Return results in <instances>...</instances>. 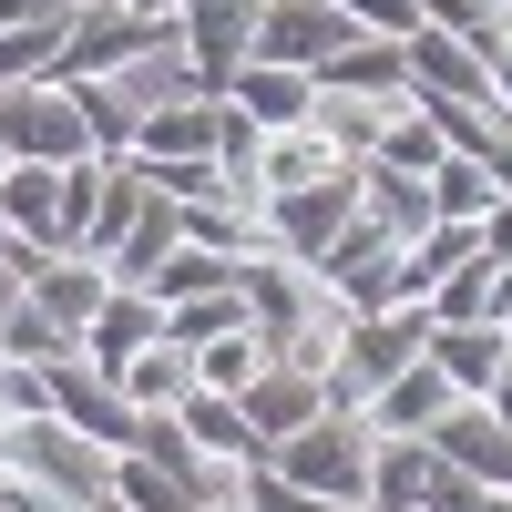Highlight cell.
<instances>
[{
  "mask_svg": "<svg viewBox=\"0 0 512 512\" xmlns=\"http://www.w3.org/2000/svg\"><path fill=\"white\" fill-rule=\"evenodd\" d=\"M236 297H246L256 338H267V359L328 379V349L349 338V308H338L308 267H287V256H236Z\"/></svg>",
  "mask_w": 512,
  "mask_h": 512,
  "instance_id": "cell-1",
  "label": "cell"
},
{
  "mask_svg": "<svg viewBox=\"0 0 512 512\" xmlns=\"http://www.w3.org/2000/svg\"><path fill=\"white\" fill-rule=\"evenodd\" d=\"M431 328H441L431 308H369V318H349V338L328 349V410H369L400 369L431 359Z\"/></svg>",
  "mask_w": 512,
  "mask_h": 512,
  "instance_id": "cell-2",
  "label": "cell"
},
{
  "mask_svg": "<svg viewBox=\"0 0 512 512\" xmlns=\"http://www.w3.org/2000/svg\"><path fill=\"white\" fill-rule=\"evenodd\" d=\"M164 52L185 62V21H144V11H123V0H93V11L72 21L62 62H52V93H82V82H123L134 62H164Z\"/></svg>",
  "mask_w": 512,
  "mask_h": 512,
  "instance_id": "cell-3",
  "label": "cell"
},
{
  "mask_svg": "<svg viewBox=\"0 0 512 512\" xmlns=\"http://www.w3.org/2000/svg\"><path fill=\"white\" fill-rule=\"evenodd\" d=\"M369 451H379L369 420L359 410H328V420H308V431H287L267 451V472L297 482V492H318V502H369Z\"/></svg>",
  "mask_w": 512,
  "mask_h": 512,
  "instance_id": "cell-4",
  "label": "cell"
},
{
  "mask_svg": "<svg viewBox=\"0 0 512 512\" xmlns=\"http://www.w3.org/2000/svg\"><path fill=\"white\" fill-rule=\"evenodd\" d=\"M0 154H11V164H52V175H72V164H103V154H93V123H82V103L52 93V82L0 93Z\"/></svg>",
  "mask_w": 512,
  "mask_h": 512,
  "instance_id": "cell-5",
  "label": "cell"
},
{
  "mask_svg": "<svg viewBox=\"0 0 512 512\" xmlns=\"http://www.w3.org/2000/svg\"><path fill=\"white\" fill-rule=\"evenodd\" d=\"M359 216V164L338 185H297V195H267L256 205V236H267V256H287V267H318V256L349 236Z\"/></svg>",
  "mask_w": 512,
  "mask_h": 512,
  "instance_id": "cell-6",
  "label": "cell"
},
{
  "mask_svg": "<svg viewBox=\"0 0 512 512\" xmlns=\"http://www.w3.org/2000/svg\"><path fill=\"white\" fill-rule=\"evenodd\" d=\"M11 472H21V482H41V492H62L72 512H93V502H103V482H113V461L82 441V431H62V420L41 410V420H11Z\"/></svg>",
  "mask_w": 512,
  "mask_h": 512,
  "instance_id": "cell-7",
  "label": "cell"
},
{
  "mask_svg": "<svg viewBox=\"0 0 512 512\" xmlns=\"http://www.w3.org/2000/svg\"><path fill=\"white\" fill-rule=\"evenodd\" d=\"M349 41H369L338 0H267L256 11V41H246V62H277V72H318V62H338Z\"/></svg>",
  "mask_w": 512,
  "mask_h": 512,
  "instance_id": "cell-8",
  "label": "cell"
},
{
  "mask_svg": "<svg viewBox=\"0 0 512 512\" xmlns=\"http://www.w3.org/2000/svg\"><path fill=\"white\" fill-rule=\"evenodd\" d=\"M256 11H267V0H175V21H185V93L195 103H226V82H236L246 41H256Z\"/></svg>",
  "mask_w": 512,
  "mask_h": 512,
  "instance_id": "cell-9",
  "label": "cell"
},
{
  "mask_svg": "<svg viewBox=\"0 0 512 512\" xmlns=\"http://www.w3.org/2000/svg\"><path fill=\"white\" fill-rule=\"evenodd\" d=\"M41 390H52V420L62 431H82L103 461H123V451H144V410L113 390L103 369H82V359H62V369H41Z\"/></svg>",
  "mask_w": 512,
  "mask_h": 512,
  "instance_id": "cell-10",
  "label": "cell"
},
{
  "mask_svg": "<svg viewBox=\"0 0 512 512\" xmlns=\"http://www.w3.org/2000/svg\"><path fill=\"white\" fill-rule=\"evenodd\" d=\"M21 287H31V308L52 318L72 349H82V328H93V318H103V297H113L103 267H82V256H41V246H21Z\"/></svg>",
  "mask_w": 512,
  "mask_h": 512,
  "instance_id": "cell-11",
  "label": "cell"
},
{
  "mask_svg": "<svg viewBox=\"0 0 512 512\" xmlns=\"http://www.w3.org/2000/svg\"><path fill=\"white\" fill-rule=\"evenodd\" d=\"M431 461H451V472H461V482H482V492H512V420H492L482 400L441 410V431H431Z\"/></svg>",
  "mask_w": 512,
  "mask_h": 512,
  "instance_id": "cell-12",
  "label": "cell"
},
{
  "mask_svg": "<svg viewBox=\"0 0 512 512\" xmlns=\"http://www.w3.org/2000/svg\"><path fill=\"white\" fill-rule=\"evenodd\" d=\"M236 410H246V431H256V441L277 451L287 431H308V420H328V379H318V369H287V359H267V369L246 379V400H236Z\"/></svg>",
  "mask_w": 512,
  "mask_h": 512,
  "instance_id": "cell-13",
  "label": "cell"
},
{
  "mask_svg": "<svg viewBox=\"0 0 512 512\" xmlns=\"http://www.w3.org/2000/svg\"><path fill=\"white\" fill-rule=\"evenodd\" d=\"M308 82H318V103H379L390 113V103H410V41H349Z\"/></svg>",
  "mask_w": 512,
  "mask_h": 512,
  "instance_id": "cell-14",
  "label": "cell"
},
{
  "mask_svg": "<svg viewBox=\"0 0 512 512\" xmlns=\"http://www.w3.org/2000/svg\"><path fill=\"white\" fill-rule=\"evenodd\" d=\"M154 338H164V308H154L144 287H113V297H103V318L82 328V369H103V379H123V369H134V359L154 349Z\"/></svg>",
  "mask_w": 512,
  "mask_h": 512,
  "instance_id": "cell-15",
  "label": "cell"
},
{
  "mask_svg": "<svg viewBox=\"0 0 512 512\" xmlns=\"http://www.w3.org/2000/svg\"><path fill=\"white\" fill-rule=\"evenodd\" d=\"M123 164H216V103H195V93L144 103L134 154H123Z\"/></svg>",
  "mask_w": 512,
  "mask_h": 512,
  "instance_id": "cell-16",
  "label": "cell"
},
{
  "mask_svg": "<svg viewBox=\"0 0 512 512\" xmlns=\"http://www.w3.org/2000/svg\"><path fill=\"white\" fill-rule=\"evenodd\" d=\"M441 410H461V390H451L431 359H420V369H400V379H390V390H379L359 420H369L379 441H431V431H441Z\"/></svg>",
  "mask_w": 512,
  "mask_h": 512,
  "instance_id": "cell-17",
  "label": "cell"
},
{
  "mask_svg": "<svg viewBox=\"0 0 512 512\" xmlns=\"http://www.w3.org/2000/svg\"><path fill=\"white\" fill-rule=\"evenodd\" d=\"M226 103L256 123V134H297V123H318V82L308 72H277V62H236Z\"/></svg>",
  "mask_w": 512,
  "mask_h": 512,
  "instance_id": "cell-18",
  "label": "cell"
},
{
  "mask_svg": "<svg viewBox=\"0 0 512 512\" xmlns=\"http://www.w3.org/2000/svg\"><path fill=\"white\" fill-rule=\"evenodd\" d=\"M431 369L451 379L461 400H492L502 369H512V338H502L492 318H472V328H431Z\"/></svg>",
  "mask_w": 512,
  "mask_h": 512,
  "instance_id": "cell-19",
  "label": "cell"
},
{
  "mask_svg": "<svg viewBox=\"0 0 512 512\" xmlns=\"http://www.w3.org/2000/svg\"><path fill=\"white\" fill-rule=\"evenodd\" d=\"M338 175H349V154H338L318 123H297V134H267V154H256V205L297 195V185H338Z\"/></svg>",
  "mask_w": 512,
  "mask_h": 512,
  "instance_id": "cell-20",
  "label": "cell"
},
{
  "mask_svg": "<svg viewBox=\"0 0 512 512\" xmlns=\"http://www.w3.org/2000/svg\"><path fill=\"white\" fill-rule=\"evenodd\" d=\"M410 93H431V103H492V82H482V62L461 52L451 31L420 21V31H410ZM492 113H502V103H492Z\"/></svg>",
  "mask_w": 512,
  "mask_h": 512,
  "instance_id": "cell-21",
  "label": "cell"
},
{
  "mask_svg": "<svg viewBox=\"0 0 512 512\" xmlns=\"http://www.w3.org/2000/svg\"><path fill=\"white\" fill-rule=\"evenodd\" d=\"M0 226L21 246H41V256H62V175L52 164H11L0 175Z\"/></svg>",
  "mask_w": 512,
  "mask_h": 512,
  "instance_id": "cell-22",
  "label": "cell"
},
{
  "mask_svg": "<svg viewBox=\"0 0 512 512\" xmlns=\"http://www.w3.org/2000/svg\"><path fill=\"white\" fill-rule=\"evenodd\" d=\"M472 256H482V226H451V216H441L420 246H400V308H431V297L472 267Z\"/></svg>",
  "mask_w": 512,
  "mask_h": 512,
  "instance_id": "cell-23",
  "label": "cell"
},
{
  "mask_svg": "<svg viewBox=\"0 0 512 512\" xmlns=\"http://www.w3.org/2000/svg\"><path fill=\"white\" fill-rule=\"evenodd\" d=\"M175 431H185V441H195L205 461H226V472H256V461H267V441L246 431V410H236V400H216V390H185Z\"/></svg>",
  "mask_w": 512,
  "mask_h": 512,
  "instance_id": "cell-24",
  "label": "cell"
},
{
  "mask_svg": "<svg viewBox=\"0 0 512 512\" xmlns=\"http://www.w3.org/2000/svg\"><path fill=\"white\" fill-rule=\"evenodd\" d=\"M134 216H144V175L134 164H103V185H93V226H82V267H113V246L134 236Z\"/></svg>",
  "mask_w": 512,
  "mask_h": 512,
  "instance_id": "cell-25",
  "label": "cell"
},
{
  "mask_svg": "<svg viewBox=\"0 0 512 512\" xmlns=\"http://www.w3.org/2000/svg\"><path fill=\"white\" fill-rule=\"evenodd\" d=\"M0 359H11V369H62V359H82V349L31 308V287H0Z\"/></svg>",
  "mask_w": 512,
  "mask_h": 512,
  "instance_id": "cell-26",
  "label": "cell"
},
{
  "mask_svg": "<svg viewBox=\"0 0 512 512\" xmlns=\"http://www.w3.org/2000/svg\"><path fill=\"white\" fill-rule=\"evenodd\" d=\"M175 246H185V205L144 195V216H134V236L113 246V267H103V277H113V287H144V277H154V267H164Z\"/></svg>",
  "mask_w": 512,
  "mask_h": 512,
  "instance_id": "cell-27",
  "label": "cell"
},
{
  "mask_svg": "<svg viewBox=\"0 0 512 512\" xmlns=\"http://www.w3.org/2000/svg\"><path fill=\"white\" fill-rule=\"evenodd\" d=\"M72 21H82V11H52V21H21V31H0V93H31V82H52V62H62Z\"/></svg>",
  "mask_w": 512,
  "mask_h": 512,
  "instance_id": "cell-28",
  "label": "cell"
},
{
  "mask_svg": "<svg viewBox=\"0 0 512 512\" xmlns=\"http://www.w3.org/2000/svg\"><path fill=\"white\" fill-rule=\"evenodd\" d=\"M113 390L134 400L144 420H175V410H185V390H195V359H185V349H164V338H154V349H144L134 369H123Z\"/></svg>",
  "mask_w": 512,
  "mask_h": 512,
  "instance_id": "cell-29",
  "label": "cell"
},
{
  "mask_svg": "<svg viewBox=\"0 0 512 512\" xmlns=\"http://www.w3.org/2000/svg\"><path fill=\"white\" fill-rule=\"evenodd\" d=\"M236 287V256H216V246H175L164 267L144 277V297L154 308H185V297H226Z\"/></svg>",
  "mask_w": 512,
  "mask_h": 512,
  "instance_id": "cell-30",
  "label": "cell"
},
{
  "mask_svg": "<svg viewBox=\"0 0 512 512\" xmlns=\"http://www.w3.org/2000/svg\"><path fill=\"white\" fill-rule=\"evenodd\" d=\"M431 472H441V461L420 451V441H379V451H369V512H420Z\"/></svg>",
  "mask_w": 512,
  "mask_h": 512,
  "instance_id": "cell-31",
  "label": "cell"
},
{
  "mask_svg": "<svg viewBox=\"0 0 512 512\" xmlns=\"http://www.w3.org/2000/svg\"><path fill=\"white\" fill-rule=\"evenodd\" d=\"M185 359H195V390L246 400V379L267 369V338H256V328H236V338H205V349H185Z\"/></svg>",
  "mask_w": 512,
  "mask_h": 512,
  "instance_id": "cell-32",
  "label": "cell"
},
{
  "mask_svg": "<svg viewBox=\"0 0 512 512\" xmlns=\"http://www.w3.org/2000/svg\"><path fill=\"white\" fill-rule=\"evenodd\" d=\"M369 164H379V175H420V185H431V175H441V134H431V123H420L410 103H400L390 123H379V144H369Z\"/></svg>",
  "mask_w": 512,
  "mask_h": 512,
  "instance_id": "cell-33",
  "label": "cell"
},
{
  "mask_svg": "<svg viewBox=\"0 0 512 512\" xmlns=\"http://www.w3.org/2000/svg\"><path fill=\"white\" fill-rule=\"evenodd\" d=\"M512 185H492L482 164H461V154H441V175H431V216H451V226H482L492 205H502Z\"/></svg>",
  "mask_w": 512,
  "mask_h": 512,
  "instance_id": "cell-34",
  "label": "cell"
},
{
  "mask_svg": "<svg viewBox=\"0 0 512 512\" xmlns=\"http://www.w3.org/2000/svg\"><path fill=\"white\" fill-rule=\"evenodd\" d=\"M236 328H256L236 287L226 297H185V308H164V349H205V338H236Z\"/></svg>",
  "mask_w": 512,
  "mask_h": 512,
  "instance_id": "cell-35",
  "label": "cell"
},
{
  "mask_svg": "<svg viewBox=\"0 0 512 512\" xmlns=\"http://www.w3.org/2000/svg\"><path fill=\"white\" fill-rule=\"evenodd\" d=\"M72 103H82V123H93V154H103V164H123V154H134V123H144V103H123L113 82H82Z\"/></svg>",
  "mask_w": 512,
  "mask_h": 512,
  "instance_id": "cell-36",
  "label": "cell"
},
{
  "mask_svg": "<svg viewBox=\"0 0 512 512\" xmlns=\"http://www.w3.org/2000/svg\"><path fill=\"white\" fill-rule=\"evenodd\" d=\"M103 492H113L123 512H195V502H185L175 482H164V472H154V461H144V451H123V461H113V482H103Z\"/></svg>",
  "mask_w": 512,
  "mask_h": 512,
  "instance_id": "cell-37",
  "label": "cell"
},
{
  "mask_svg": "<svg viewBox=\"0 0 512 512\" xmlns=\"http://www.w3.org/2000/svg\"><path fill=\"white\" fill-rule=\"evenodd\" d=\"M420 451H431V441H420ZM420 512H492V492H482V482H461L451 461H441V472H431V492H420Z\"/></svg>",
  "mask_w": 512,
  "mask_h": 512,
  "instance_id": "cell-38",
  "label": "cell"
},
{
  "mask_svg": "<svg viewBox=\"0 0 512 512\" xmlns=\"http://www.w3.org/2000/svg\"><path fill=\"white\" fill-rule=\"evenodd\" d=\"M482 267H512V195L482 216Z\"/></svg>",
  "mask_w": 512,
  "mask_h": 512,
  "instance_id": "cell-39",
  "label": "cell"
},
{
  "mask_svg": "<svg viewBox=\"0 0 512 512\" xmlns=\"http://www.w3.org/2000/svg\"><path fill=\"white\" fill-rule=\"evenodd\" d=\"M62 0H0V31H21V21H52Z\"/></svg>",
  "mask_w": 512,
  "mask_h": 512,
  "instance_id": "cell-40",
  "label": "cell"
},
{
  "mask_svg": "<svg viewBox=\"0 0 512 512\" xmlns=\"http://www.w3.org/2000/svg\"><path fill=\"white\" fill-rule=\"evenodd\" d=\"M11 256H21V236H11V226H0V287H21V277H11Z\"/></svg>",
  "mask_w": 512,
  "mask_h": 512,
  "instance_id": "cell-41",
  "label": "cell"
},
{
  "mask_svg": "<svg viewBox=\"0 0 512 512\" xmlns=\"http://www.w3.org/2000/svg\"><path fill=\"white\" fill-rule=\"evenodd\" d=\"M0 472H11V410H0Z\"/></svg>",
  "mask_w": 512,
  "mask_h": 512,
  "instance_id": "cell-42",
  "label": "cell"
},
{
  "mask_svg": "<svg viewBox=\"0 0 512 512\" xmlns=\"http://www.w3.org/2000/svg\"><path fill=\"white\" fill-rule=\"evenodd\" d=\"M93 512H123V502H113V492H103V502H93Z\"/></svg>",
  "mask_w": 512,
  "mask_h": 512,
  "instance_id": "cell-43",
  "label": "cell"
},
{
  "mask_svg": "<svg viewBox=\"0 0 512 512\" xmlns=\"http://www.w3.org/2000/svg\"><path fill=\"white\" fill-rule=\"evenodd\" d=\"M0 175H11V154H0Z\"/></svg>",
  "mask_w": 512,
  "mask_h": 512,
  "instance_id": "cell-44",
  "label": "cell"
},
{
  "mask_svg": "<svg viewBox=\"0 0 512 512\" xmlns=\"http://www.w3.org/2000/svg\"><path fill=\"white\" fill-rule=\"evenodd\" d=\"M502 11H512V0H502Z\"/></svg>",
  "mask_w": 512,
  "mask_h": 512,
  "instance_id": "cell-45",
  "label": "cell"
}]
</instances>
